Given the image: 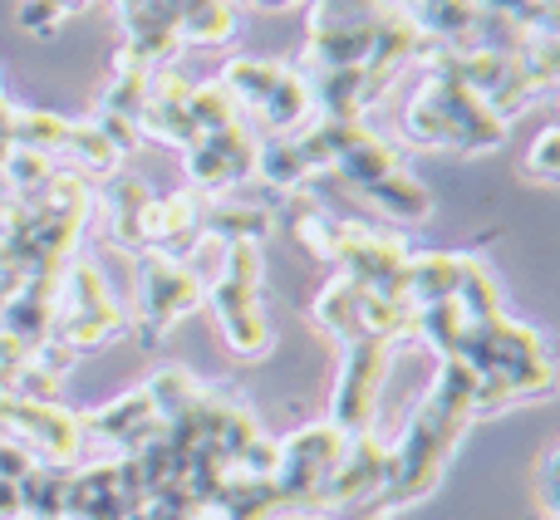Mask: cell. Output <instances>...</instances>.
I'll return each mask as SVG.
<instances>
[{"label": "cell", "instance_id": "obj_1", "mask_svg": "<svg viewBox=\"0 0 560 520\" xmlns=\"http://www.w3.org/2000/svg\"><path fill=\"white\" fill-rule=\"evenodd\" d=\"M472 423H477L472 368H467L463 358H443V374H438V383L423 393L404 442L388 447V472H384L378 506L423 501V496L443 482L447 457L457 452V442H463V433Z\"/></svg>", "mask_w": 560, "mask_h": 520}, {"label": "cell", "instance_id": "obj_2", "mask_svg": "<svg viewBox=\"0 0 560 520\" xmlns=\"http://www.w3.org/2000/svg\"><path fill=\"white\" fill-rule=\"evenodd\" d=\"M202 305L212 309L217 329L236 358L271 354L276 334L261 309V251L256 246H222V270L207 280Z\"/></svg>", "mask_w": 560, "mask_h": 520}, {"label": "cell", "instance_id": "obj_3", "mask_svg": "<svg viewBox=\"0 0 560 520\" xmlns=\"http://www.w3.org/2000/svg\"><path fill=\"white\" fill-rule=\"evenodd\" d=\"M124 329L128 315L118 305L114 285L104 280V270L94 260H69L55 280V295H49V344L69 348L79 358L84 348L104 344Z\"/></svg>", "mask_w": 560, "mask_h": 520}, {"label": "cell", "instance_id": "obj_4", "mask_svg": "<svg viewBox=\"0 0 560 520\" xmlns=\"http://www.w3.org/2000/svg\"><path fill=\"white\" fill-rule=\"evenodd\" d=\"M349 437L339 433L335 423H315V427H300L295 437L276 442V496H280V511L290 516H310V501L315 492L325 486V476L335 472V462L345 457Z\"/></svg>", "mask_w": 560, "mask_h": 520}, {"label": "cell", "instance_id": "obj_5", "mask_svg": "<svg viewBox=\"0 0 560 520\" xmlns=\"http://www.w3.org/2000/svg\"><path fill=\"white\" fill-rule=\"evenodd\" d=\"M388 364H394V344H384V339L345 344L339 383H335V398H329V423L345 437L374 433V413H378V393H384Z\"/></svg>", "mask_w": 560, "mask_h": 520}, {"label": "cell", "instance_id": "obj_6", "mask_svg": "<svg viewBox=\"0 0 560 520\" xmlns=\"http://www.w3.org/2000/svg\"><path fill=\"white\" fill-rule=\"evenodd\" d=\"M138 295H143V315H138V339L143 344H158L167 329L183 315L202 309L207 295V275H197V265L173 256H143V275H138Z\"/></svg>", "mask_w": 560, "mask_h": 520}, {"label": "cell", "instance_id": "obj_7", "mask_svg": "<svg viewBox=\"0 0 560 520\" xmlns=\"http://www.w3.org/2000/svg\"><path fill=\"white\" fill-rule=\"evenodd\" d=\"M384 472H388V447L374 433H359L345 442V457L335 462V472L325 476V486L310 501V516L325 511H354L364 501H378L384 492Z\"/></svg>", "mask_w": 560, "mask_h": 520}, {"label": "cell", "instance_id": "obj_8", "mask_svg": "<svg viewBox=\"0 0 560 520\" xmlns=\"http://www.w3.org/2000/svg\"><path fill=\"white\" fill-rule=\"evenodd\" d=\"M252 173H256V138L246 133V123L222 128V133H202L187 147V177L207 197H232Z\"/></svg>", "mask_w": 560, "mask_h": 520}, {"label": "cell", "instance_id": "obj_9", "mask_svg": "<svg viewBox=\"0 0 560 520\" xmlns=\"http://www.w3.org/2000/svg\"><path fill=\"white\" fill-rule=\"evenodd\" d=\"M138 133L153 138V143L167 147H192L197 143V123H192V84L173 69H158L148 79V98H143V114H138Z\"/></svg>", "mask_w": 560, "mask_h": 520}, {"label": "cell", "instance_id": "obj_10", "mask_svg": "<svg viewBox=\"0 0 560 520\" xmlns=\"http://www.w3.org/2000/svg\"><path fill=\"white\" fill-rule=\"evenodd\" d=\"M84 433L104 437V442H114L124 457H133L163 433V417L153 413V403H148L143 388H133V393L114 398L108 407H98L94 417H84Z\"/></svg>", "mask_w": 560, "mask_h": 520}, {"label": "cell", "instance_id": "obj_11", "mask_svg": "<svg viewBox=\"0 0 560 520\" xmlns=\"http://www.w3.org/2000/svg\"><path fill=\"white\" fill-rule=\"evenodd\" d=\"M477 256H453V251H428V256H408L404 265V289H398V299H404L408 309H423V305H438V299H453L457 289H463L467 270H472Z\"/></svg>", "mask_w": 560, "mask_h": 520}, {"label": "cell", "instance_id": "obj_12", "mask_svg": "<svg viewBox=\"0 0 560 520\" xmlns=\"http://www.w3.org/2000/svg\"><path fill=\"white\" fill-rule=\"evenodd\" d=\"M404 167V157H398V147L388 143V138H378L369 123H359L354 133H349V143L339 147V157L329 163V177H339L345 187H354V192H364V187H374L378 177L398 173Z\"/></svg>", "mask_w": 560, "mask_h": 520}, {"label": "cell", "instance_id": "obj_13", "mask_svg": "<svg viewBox=\"0 0 560 520\" xmlns=\"http://www.w3.org/2000/svg\"><path fill=\"white\" fill-rule=\"evenodd\" d=\"M153 202V187L143 177H124L118 173L104 192V212H108V236L124 251H143V212Z\"/></svg>", "mask_w": 560, "mask_h": 520}, {"label": "cell", "instance_id": "obj_14", "mask_svg": "<svg viewBox=\"0 0 560 520\" xmlns=\"http://www.w3.org/2000/svg\"><path fill=\"white\" fill-rule=\"evenodd\" d=\"M242 29L236 0H183L177 5V39L183 45H232Z\"/></svg>", "mask_w": 560, "mask_h": 520}, {"label": "cell", "instance_id": "obj_15", "mask_svg": "<svg viewBox=\"0 0 560 520\" xmlns=\"http://www.w3.org/2000/svg\"><path fill=\"white\" fill-rule=\"evenodd\" d=\"M364 197L374 202V212H384L388 222H404V226H418L433 216V192H428L423 182H418L408 167H398V173L378 177L374 187H364Z\"/></svg>", "mask_w": 560, "mask_h": 520}, {"label": "cell", "instance_id": "obj_16", "mask_svg": "<svg viewBox=\"0 0 560 520\" xmlns=\"http://www.w3.org/2000/svg\"><path fill=\"white\" fill-rule=\"evenodd\" d=\"M59 157H69L65 167H74L79 177H118V163H124V153L98 133L94 118H69V133H65Z\"/></svg>", "mask_w": 560, "mask_h": 520}, {"label": "cell", "instance_id": "obj_17", "mask_svg": "<svg viewBox=\"0 0 560 520\" xmlns=\"http://www.w3.org/2000/svg\"><path fill=\"white\" fill-rule=\"evenodd\" d=\"M252 177H261L271 192H300V187L310 182V163L300 157V147H295V138H266V143H256V173Z\"/></svg>", "mask_w": 560, "mask_h": 520}, {"label": "cell", "instance_id": "obj_18", "mask_svg": "<svg viewBox=\"0 0 560 520\" xmlns=\"http://www.w3.org/2000/svg\"><path fill=\"white\" fill-rule=\"evenodd\" d=\"M65 133H69V118L45 114V108H10V123H5L10 147L59 157V147H65Z\"/></svg>", "mask_w": 560, "mask_h": 520}, {"label": "cell", "instance_id": "obj_19", "mask_svg": "<svg viewBox=\"0 0 560 520\" xmlns=\"http://www.w3.org/2000/svg\"><path fill=\"white\" fill-rule=\"evenodd\" d=\"M69 472H74V466H45L39 462L35 472L20 482V492H25V520H65Z\"/></svg>", "mask_w": 560, "mask_h": 520}, {"label": "cell", "instance_id": "obj_20", "mask_svg": "<svg viewBox=\"0 0 560 520\" xmlns=\"http://www.w3.org/2000/svg\"><path fill=\"white\" fill-rule=\"evenodd\" d=\"M192 123H197V138H202V133H222V128L246 123V114L236 108V98L222 84H192Z\"/></svg>", "mask_w": 560, "mask_h": 520}, {"label": "cell", "instance_id": "obj_21", "mask_svg": "<svg viewBox=\"0 0 560 520\" xmlns=\"http://www.w3.org/2000/svg\"><path fill=\"white\" fill-rule=\"evenodd\" d=\"M522 182H532V187L560 182V128L556 123H546L541 138H536V147L522 157Z\"/></svg>", "mask_w": 560, "mask_h": 520}, {"label": "cell", "instance_id": "obj_22", "mask_svg": "<svg viewBox=\"0 0 560 520\" xmlns=\"http://www.w3.org/2000/svg\"><path fill=\"white\" fill-rule=\"evenodd\" d=\"M65 20L69 15L59 5H49V0H20V10H15V25L25 29V35H35V39H49Z\"/></svg>", "mask_w": 560, "mask_h": 520}, {"label": "cell", "instance_id": "obj_23", "mask_svg": "<svg viewBox=\"0 0 560 520\" xmlns=\"http://www.w3.org/2000/svg\"><path fill=\"white\" fill-rule=\"evenodd\" d=\"M35 466H39V457L30 452L25 442H15V437L0 433V476H10V482H25Z\"/></svg>", "mask_w": 560, "mask_h": 520}, {"label": "cell", "instance_id": "obj_24", "mask_svg": "<svg viewBox=\"0 0 560 520\" xmlns=\"http://www.w3.org/2000/svg\"><path fill=\"white\" fill-rule=\"evenodd\" d=\"M0 520H25V492L10 476H0Z\"/></svg>", "mask_w": 560, "mask_h": 520}, {"label": "cell", "instance_id": "obj_25", "mask_svg": "<svg viewBox=\"0 0 560 520\" xmlns=\"http://www.w3.org/2000/svg\"><path fill=\"white\" fill-rule=\"evenodd\" d=\"M236 5H261V10H285V5H300V0H236Z\"/></svg>", "mask_w": 560, "mask_h": 520}, {"label": "cell", "instance_id": "obj_26", "mask_svg": "<svg viewBox=\"0 0 560 520\" xmlns=\"http://www.w3.org/2000/svg\"><path fill=\"white\" fill-rule=\"evenodd\" d=\"M49 5H59V10H65V15H79V10H84V5H94V0H49Z\"/></svg>", "mask_w": 560, "mask_h": 520}, {"label": "cell", "instance_id": "obj_27", "mask_svg": "<svg viewBox=\"0 0 560 520\" xmlns=\"http://www.w3.org/2000/svg\"><path fill=\"white\" fill-rule=\"evenodd\" d=\"M364 520H388V511H374V516H364Z\"/></svg>", "mask_w": 560, "mask_h": 520}, {"label": "cell", "instance_id": "obj_28", "mask_svg": "<svg viewBox=\"0 0 560 520\" xmlns=\"http://www.w3.org/2000/svg\"><path fill=\"white\" fill-rule=\"evenodd\" d=\"M546 520H556V516H546Z\"/></svg>", "mask_w": 560, "mask_h": 520}]
</instances>
